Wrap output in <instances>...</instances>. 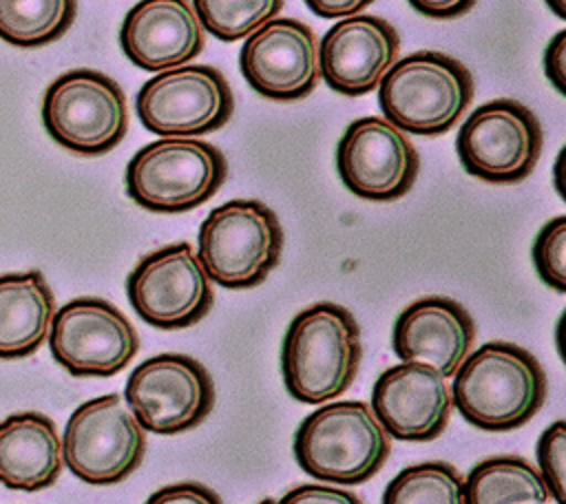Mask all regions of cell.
<instances>
[{
  "mask_svg": "<svg viewBox=\"0 0 566 504\" xmlns=\"http://www.w3.org/2000/svg\"><path fill=\"white\" fill-rule=\"evenodd\" d=\"M460 416L491 433L524 427L544 405L548 382L539 360L524 347L489 340L460 363L451 382Z\"/></svg>",
  "mask_w": 566,
  "mask_h": 504,
  "instance_id": "cell-1",
  "label": "cell"
},
{
  "mask_svg": "<svg viewBox=\"0 0 566 504\" xmlns=\"http://www.w3.org/2000/svg\"><path fill=\"white\" fill-rule=\"evenodd\" d=\"M363 358L360 325L332 301L301 309L281 343V374L287 393L305 405L343 396L356 380Z\"/></svg>",
  "mask_w": 566,
  "mask_h": 504,
  "instance_id": "cell-2",
  "label": "cell"
},
{
  "mask_svg": "<svg viewBox=\"0 0 566 504\" xmlns=\"http://www.w3.org/2000/svg\"><path fill=\"white\" fill-rule=\"evenodd\" d=\"M298 466L318 482L356 486L371 480L391 453V438L363 400L318 407L294 433Z\"/></svg>",
  "mask_w": 566,
  "mask_h": 504,
  "instance_id": "cell-3",
  "label": "cell"
},
{
  "mask_svg": "<svg viewBox=\"0 0 566 504\" xmlns=\"http://www.w3.org/2000/svg\"><path fill=\"white\" fill-rule=\"evenodd\" d=\"M473 75L440 51H413L391 64L378 84L382 117L407 135L438 137L451 130L473 99Z\"/></svg>",
  "mask_w": 566,
  "mask_h": 504,
  "instance_id": "cell-4",
  "label": "cell"
},
{
  "mask_svg": "<svg viewBox=\"0 0 566 504\" xmlns=\"http://www.w3.org/2000/svg\"><path fill=\"white\" fill-rule=\"evenodd\" d=\"M283 228L259 199H230L208 212L197 237V256L208 279L228 290L261 285L279 265Z\"/></svg>",
  "mask_w": 566,
  "mask_h": 504,
  "instance_id": "cell-5",
  "label": "cell"
},
{
  "mask_svg": "<svg viewBox=\"0 0 566 504\" xmlns=\"http://www.w3.org/2000/svg\"><path fill=\"white\" fill-rule=\"evenodd\" d=\"M228 177L223 153L197 137H159L126 166L128 197L150 212H188L212 199Z\"/></svg>",
  "mask_w": 566,
  "mask_h": 504,
  "instance_id": "cell-6",
  "label": "cell"
},
{
  "mask_svg": "<svg viewBox=\"0 0 566 504\" xmlns=\"http://www.w3.org/2000/svg\"><path fill=\"white\" fill-rule=\"evenodd\" d=\"M42 124L62 148L86 157L104 155L128 130L126 95L102 71L71 69L46 86Z\"/></svg>",
  "mask_w": 566,
  "mask_h": 504,
  "instance_id": "cell-7",
  "label": "cell"
},
{
  "mask_svg": "<svg viewBox=\"0 0 566 504\" xmlns=\"http://www.w3.org/2000/svg\"><path fill=\"white\" fill-rule=\"evenodd\" d=\"M146 453V431L119 393L82 402L66 420L62 460L86 484L111 486L139 469Z\"/></svg>",
  "mask_w": 566,
  "mask_h": 504,
  "instance_id": "cell-8",
  "label": "cell"
},
{
  "mask_svg": "<svg viewBox=\"0 0 566 504\" xmlns=\"http://www.w3.org/2000/svg\"><path fill=\"white\" fill-rule=\"evenodd\" d=\"M544 133L537 115L517 99L480 104L460 126L455 150L462 168L489 183L526 179L542 155Z\"/></svg>",
  "mask_w": 566,
  "mask_h": 504,
  "instance_id": "cell-9",
  "label": "cell"
},
{
  "mask_svg": "<svg viewBox=\"0 0 566 504\" xmlns=\"http://www.w3.org/2000/svg\"><path fill=\"white\" fill-rule=\"evenodd\" d=\"M214 380L188 354H157L126 380L124 402L148 433L177 435L201 424L214 407Z\"/></svg>",
  "mask_w": 566,
  "mask_h": 504,
  "instance_id": "cell-10",
  "label": "cell"
},
{
  "mask_svg": "<svg viewBox=\"0 0 566 504\" xmlns=\"http://www.w3.org/2000/svg\"><path fill=\"white\" fill-rule=\"evenodd\" d=\"M135 111L144 128L159 137H201L230 122L234 95L219 69L181 64L146 80Z\"/></svg>",
  "mask_w": 566,
  "mask_h": 504,
  "instance_id": "cell-11",
  "label": "cell"
},
{
  "mask_svg": "<svg viewBox=\"0 0 566 504\" xmlns=\"http://www.w3.org/2000/svg\"><path fill=\"white\" fill-rule=\"evenodd\" d=\"M46 340L55 363L75 378H111L139 349L133 323L97 296H80L55 309Z\"/></svg>",
  "mask_w": 566,
  "mask_h": 504,
  "instance_id": "cell-12",
  "label": "cell"
},
{
  "mask_svg": "<svg viewBox=\"0 0 566 504\" xmlns=\"http://www.w3.org/2000/svg\"><path fill=\"white\" fill-rule=\"evenodd\" d=\"M126 294L137 316L157 329H186L214 303L212 281L188 241L142 256L126 279Z\"/></svg>",
  "mask_w": 566,
  "mask_h": 504,
  "instance_id": "cell-13",
  "label": "cell"
},
{
  "mask_svg": "<svg viewBox=\"0 0 566 504\" xmlns=\"http://www.w3.org/2000/svg\"><path fill=\"white\" fill-rule=\"evenodd\" d=\"M336 170L349 192L367 201H394L416 183L420 157L409 135L378 115L354 119L338 139Z\"/></svg>",
  "mask_w": 566,
  "mask_h": 504,
  "instance_id": "cell-14",
  "label": "cell"
},
{
  "mask_svg": "<svg viewBox=\"0 0 566 504\" xmlns=\"http://www.w3.org/2000/svg\"><path fill=\"white\" fill-rule=\"evenodd\" d=\"M243 40L239 69L259 95L296 102L318 86V40L305 22L276 15Z\"/></svg>",
  "mask_w": 566,
  "mask_h": 504,
  "instance_id": "cell-15",
  "label": "cell"
},
{
  "mask_svg": "<svg viewBox=\"0 0 566 504\" xmlns=\"http://www.w3.org/2000/svg\"><path fill=\"white\" fill-rule=\"evenodd\" d=\"M398 51L400 35L389 20L356 13L340 18L321 38L318 71L332 91L358 97L378 88Z\"/></svg>",
  "mask_w": 566,
  "mask_h": 504,
  "instance_id": "cell-16",
  "label": "cell"
},
{
  "mask_svg": "<svg viewBox=\"0 0 566 504\" xmlns=\"http://www.w3.org/2000/svg\"><path fill=\"white\" fill-rule=\"evenodd\" d=\"M369 407L389 438L429 442L447 429L453 402L442 374L420 363H398L376 378Z\"/></svg>",
  "mask_w": 566,
  "mask_h": 504,
  "instance_id": "cell-17",
  "label": "cell"
},
{
  "mask_svg": "<svg viewBox=\"0 0 566 504\" xmlns=\"http://www.w3.org/2000/svg\"><path fill=\"white\" fill-rule=\"evenodd\" d=\"M475 340L473 316L453 298L424 296L407 305L391 332V347L402 363H420L451 378Z\"/></svg>",
  "mask_w": 566,
  "mask_h": 504,
  "instance_id": "cell-18",
  "label": "cell"
},
{
  "mask_svg": "<svg viewBox=\"0 0 566 504\" xmlns=\"http://www.w3.org/2000/svg\"><path fill=\"white\" fill-rule=\"evenodd\" d=\"M206 44V31L190 0H139L119 27L124 55L144 71L190 64Z\"/></svg>",
  "mask_w": 566,
  "mask_h": 504,
  "instance_id": "cell-19",
  "label": "cell"
},
{
  "mask_svg": "<svg viewBox=\"0 0 566 504\" xmlns=\"http://www.w3.org/2000/svg\"><path fill=\"white\" fill-rule=\"evenodd\" d=\"M62 466V438L49 416L20 411L0 422V484L42 491L57 482Z\"/></svg>",
  "mask_w": 566,
  "mask_h": 504,
  "instance_id": "cell-20",
  "label": "cell"
},
{
  "mask_svg": "<svg viewBox=\"0 0 566 504\" xmlns=\"http://www.w3.org/2000/svg\"><path fill=\"white\" fill-rule=\"evenodd\" d=\"M55 296L40 270L0 274V358H27L49 336Z\"/></svg>",
  "mask_w": 566,
  "mask_h": 504,
  "instance_id": "cell-21",
  "label": "cell"
},
{
  "mask_svg": "<svg viewBox=\"0 0 566 504\" xmlns=\"http://www.w3.org/2000/svg\"><path fill=\"white\" fill-rule=\"evenodd\" d=\"M548 497L537 469L520 455L486 458L464 477V504H546Z\"/></svg>",
  "mask_w": 566,
  "mask_h": 504,
  "instance_id": "cell-22",
  "label": "cell"
},
{
  "mask_svg": "<svg viewBox=\"0 0 566 504\" xmlns=\"http://www.w3.org/2000/svg\"><path fill=\"white\" fill-rule=\"evenodd\" d=\"M77 15V0H0V40L38 49L60 40Z\"/></svg>",
  "mask_w": 566,
  "mask_h": 504,
  "instance_id": "cell-23",
  "label": "cell"
},
{
  "mask_svg": "<svg viewBox=\"0 0 566 504\" xmlns=\"http://www.w3.org/2000/svg\"><path fill=\"white\" fill-rule=\"evenodd\" d=\"M382 504H464V477L449 462H418L389 480Z\"/></svg>",
  "mask_w": 566,
  "mask_h": 504,
  "instance_id": "cell-24",
  "label": "cell"
},
{
  "mask_svg": "<svg viewBox=\"0 0 566 504\" xmlns=\"http://www.w3.org/2000/svg\"><path fill=\"white\" fill-rule=\"evenodd\" d=\"M285 0H192L203 27L223 42H237L276 18Z\"/></svg>",
  "mask_w": 566,
  "mask_h": 504,
  "instance_id": "cell-25",
  "label": "cell"
},
{
  "mask_svg": "<svg viewBox=\"0 0 566 504\" xmlns=\"http://www.w3.org/2000/svg\"><path fill=\"white\" fill-rule=\"evenodd\" d=\"M533 265L537 276L555 292H566V217L546 221L533 241Z\"/></svg>",
  "mask_w": 566,
  "mask_h": 504,
  "instance_id": "cell-26",
  "label": "cell"
},
{
  "mask_svg": "<svg viewBox=\"0 0 566 504\" xmlns=\"http://www.w3.org/2000/svg\"><path fill=\"white\" fill-rule=\"evenodd\" d=\"M537 473L542 475L548 495L555 504L566 502V422L555 420L548 424L535 447Z\"/></svg>",
  "mask_w": 566,
  "mask_h": 504,
  "instance_id": "cell-27",
  "label": "cell"
},
{
  "mask_svg": "<svg viewBox=\"0 0 566 504\" xmlns=\"http://www.w3.org/2000/svg\"><path fill=\"white\" fill-rule=\"evenodd\" d=\"M279 504H363V500L347 489L329 484H301L290 489Z\"/></svg>",
  "mask_w": 566,
  "mask_h": 504,
  "instance_id": "cell-28",
  "label": "cell"
},
{
  "mask_svg": "<svg viewBox=\"0 0 566 504\" xmlns=\"http://www.w3.org/2000/svg\"><path fill=\"white\" fill-rule=\"evenodd\" d=\"M144 504H223L219 493L199 482L166 484L148 495Z\"/></svg>",
  "mask_w": 566,
  "mask_h": 504,
  "instance_id": "cell-29",
  "label": "cell"
},
{
  "mask_svg": "<svg viewBox=\"0 0 566 504\" xmlns=\"http://www.w3.org/2000/svg\"><path fill=\"white\" fill-rule=\"evenodd\" d=\"M544 73L555 91L566 93V31H557L544 49Z\"/></svg>",
  "mask_w": 566,
  "mask_h": 504,
  "instance_id": "cell-30",
  "label": "cell"
},
{
  "mask_svg": "<svg viewBox=\"0 0 566 504\" xmlns=\"http://www.w3.org/2000/svg\"><path fill=\"white\" fill-rule=\"evenodd\" d=\"M407 2L427 18L451 20L471 11L478 0H407Z\"/></svg>",
  "mask_w": 566,
  "mask_h": 504,
  "instance_id": "cell-31",
  "label": "cell"
},
{
  "mask_svg": "<svg viewBox=\"0 0 566 504\" xmlns=\"http://www.w3.org/2000/svg\"><path fill=\"white\" fill-rule=\"evenodd\" d=\"M374 0H305L310 11L327 20H340L363 13Z\"/></svg>",
  "mask_w": 566,
  "mask_h": 504,
  "instance_id": "cell-32",
  "label": "cell"
},
{
  "mask_svg": "<svg viewBox=\"0 0 566 504\" xmlns=\"http://www.w3.org/2000/svg\"><path fill=\"white\" fill-rule=\"evenodd\" d=\"M564 157H566V148L559 150L557 159H555V168H553V179H555V188H557V195L564 199L566 197V190H564Z\"/></svg>",
  "mask_w": 566,
  "mask_h": 504,
  "instance_id": "cell-33",
  "label": "cell"
},
{
  "mask_svg": "<svg viewBox=\"0 0 566 504\" xmlns=\"http://www.w3.org/2000/svg\"><path fill=\"white\" fill-rule=\"evenodd\" d=\"M546 7L559 18V20H566V0H544Z\"/></svg>",
  "mask_w": 566,
  "mask_h": 504,
  "instance_id": "cell-34",
  "label": "cell"
},
{
  "mask_svg": "<svg viewBox=\"0 0 566 504\" xmlns=\"http://www.w3.org/2000/svg\"><path fill=\"white\" fill-rule=\"evenodd\" d=\"M259 504H279V502H276V500H272V497H265V500H261Z\"/></svg>",
  "mask_w": 566,
  "mask_h": 504,
  "instance_id": "cell-35",
  "label": "cell"
},
{
  "mask_svg": "<svg viewBox=\"0 0 566 504\" xmlns=\"http://www.w3.org/2000/svg\"><path fill=\"white\" fill-rule=\"evenodd\" d=\"M546 504H548V502H546Z\"/></svg>",
  "mask_w": 566,
  "mask_h": 504,
  "instance_id": "cell-36",
  "label": "cell"
}]
</instances>
